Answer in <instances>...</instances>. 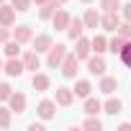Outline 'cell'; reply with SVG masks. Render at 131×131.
I'll list each match as a JSON object with an SVG mask.
<instances>
[{
  "label": "cell",
  "instance_id": "cell-6",
  "mask_svg": "<svg viewBox=\"0 0 131 131\" xmlns=\"http://www.w3.org/2000/svg\"><path fill=\"white\" fill-rule=\"evenodd\" d=\"M36 113H39L41 121H51L54 113H57V103H54V100H41V103L36 105Z\"/></svg>",
  "mask_w": 131,
  "mask_h": 131
},
{
  "label": "cell",
  "instance_id": "cell-20",
  "mask_svg": "<svg viewBox=\"0 0 131 131\" xmlns=\"http://www.w3.org/2000/svg\"><path fill=\"white\" fill-rule=\"evenodd\" d=\"M121 108H123L121 98H108V100L103 103V111H105L108 116H118V113H121Z\"/></svg>",
  "mask_w": 131,
  "mask_h": 131
},
{
  "label": "cell",
  "instance_id": "cell-17",
  "mask_svg": "<svg viewBox=\"0 0 131 131\" xmlns=\"http://www.w3.org/2000/svg\"><path fill=\"white\" fill-rule=\"evenodd\" d=\"M51 44H54V41H51V36H49V34H41V36H36V39H34V51H39V54H41V51H49V46H51Z\"/></svg>",
  "mask_w": 131,
  "mask_h": 131
},
{
  "label": "cell",
  "instance_id": "cell-9",
  "mask_svg": "<svg viewBox=\"0 0 131 131\" xmlns=\"http://www.w3.org/2000/svg\"><path fill=\"white\" fill-rule=\"evenodd\" d=\"M8 108H10L13 113H23V111H26V95H23V93H10Z\"/></svg>",
  "mask_w": 131,
  "mask_h": 131
},
{
  "label": "cell",
  "instance_id": "cell-12",
  "mask_svg": "<svg viewBox=\"0 0 131 131\" xmlns=\"http://www.w3.org/2000/svg\"><path fill=\"white\" fill-rule=\"evenodd\" d=\"M90 51H93V49H90V39L80 36V39H77V46H75V51H72V54L82 62V59H88V57H90Z\"/></svg>",
  "mask_w": 131,
  "mask_h": 131
},
{
  "label": "cell",
  "instance_id": "cell-39",
  "mask_svg": "<svg viewBox=\"0 0 131 131\" xmlns=\"http://www.w3.org/2000/svg\"><path fill=\"white\" fill-rule=\"evenodd\" d=\"M82 3H93V0H82Z\"/></svg>",
  "mask_w": 131,
  "mask_h": 131
},
{
  "label": "cell",
  "instance_id": "cell-23",
  "mask_svg": "<svg viewBox=\"0 0 131 131\" xmlns=\"http://www.w3.org/2000/svg\"><path fill=\"white\" fill-rule=\"evenodd\" d=\"M98 111H103V103L98 100V98H85V113L88 116H98Z\"/></svg>",
  "mask_w": 131,
  "mask_h": 131
},
{
  "label": "cell",
  "instance_id": "cell-38",
  "mask_svg": "<svg viewBox=\"0 0 131 131\" xmlns=\"http://www.w3.org/2000/svg\"><path fill=\"white\" fill-rule=\"evenodd\" d=\"M0 72H3V59H0Z\"/></svg>",
  "mask_w": 131,
  "mask_h": 131
},
{
  "label": "cell",
  "instance_id": "cell-36",
  "mask_svg": "<svg viewBox=\"0 0 131 131\" xmlns=\"http://www.w3.org/2000/svg\"><path fill=\"white\" fill-rule=\"evenodd\" d=\"M118 128H123V131H131V123H128V121H123V123H121Z\"/></svg>",
  "mask_w": 131,
  "mask_h": 131
},
{
  "label": "cell",
  "instance_id": "cell-28",
  "mask_svg": "<svg viewBox=\"0 0 131 131\" xmlns=\"http://www.w3.org/2000/svg\"><path fill=\"white\" fill-rule=\"evenodd\" d=\"M123 41H126L123 36H113V39L108 41V51H113V54H118V51H121V46H123Z\"/></svg>",
  "mask_w": 131,
  "mask_h": 131
},
{
  "label": "cell",
  "instance_id": "cell-8",
  "mask_svg": "<svg viewBox=\"0 0 131 131\" xmlns=\"http://www.w3.org/2000/svg\"><path fill=\"white\" fill-rule=\"evenodd\" d=\"M70 13L67 10H62V8H57V13L51 16V23H54V28L57 31H67V26H70Z\"/></svg>",
  "mask_w": 131,
  "mask_h": 131
},
{
  "label": "cell",
  "instance_id": "cell-7",
  "mask_svg": "<svg viewBox=\"0 0 131 131\" xmlns=\"http://www.w3.org/2000/svg\"><path fill=\"white\" fill-rule=\"evenodd\" d=\"M31 88H34L36 93H46V90L51 88V80H49V75L34 72V77H31Z\"/></svg>",
  "mask_w": 131,
  "mask_h": 131
},
{
  "label": "cell",
  "instance_id": "cell-21",
  "mask_svg": "<svg viewBox=\"0 0 131 131\" xmlns=\"http://www.w3.org/2000/svg\"><path fill=\"white\" fill-rule=\"evenodd\" d=\"M90 49H93L95 54H105V51H108V39L98 34L95 39H90Z\"/></svg>",
  "mask_w": 131,
  "mask_h": 131
},
{
  "label": "cell",
  "instance_id": "cell-29",
  "mask_svg": "<svg viewBox=\"0 0 131 131\" xmlns=\"http://www.w3.org/2000/svg\"><path fill=\"white\" fill-rule=\"evenodd\" d=\"M82 128H90V131H100V128H103V121H100V118H95V116H90V118L82 123Z\"/></svg>",
  "mask_w": 131,
  "mask_h": 131
},
{
  "label": "cell",
  "instance_id": "cell-15",
  "mask_svg": "<svg viewBox=\"0 0 131 131\" xmlns=\"http://www.w3.org/2000/svg\"><path fill=\"white\" fill-rule=\"evenodd\" d=\"M62 3H59V0H46V3L41 5V10H39V18L41 21H49L54 13H57V8H59Z\"/></svg>",
  "mask_w": 131,
  "mask_h": 131
},
{
  "label": "cell",
  "instance_id": "cell-41",
  "mask_svg": "<svg viewBox=\"0 0 131 131\" xmlns=\"http://www.w3.org/2000/svg\"><path fill=\"white\" fill-rule=\"evenodd\" d=\"M0 3H5V0H0Z\"/></svg>",
  "mask_w": 131,
  "mask_h": 131
},
{
  "label": "cell",
  "instance_id": "cell-33",
  "mask_svg": "<svg viewBox=\"0 0 131 131\" xmlns=\"http://www.w3.org/2000/svg\"><path fill=\"white\" fill-rule=\"evenodd\" d=\"M10 39V26H3V23H0V44H5Z\"/></svg>",
  "mask_w": 131,
  "mask_h": 131
},
{
  "label": "cell",
  "instance_id": "cell-2",
  "mask_svg": "<svg viewBox=\"0 0 131 131\" xmlns=\"http://www.w3.org/2000/svg\"><path fill=\"white\" fill-rule=\"evenodd\" d=\"M77 64H80V59H77L75 54H70V51H67L64 62L59 64V67H62V75L67 77V80H75V77H77Z\"/></svg>",
  "mask_w": 131,
  "mask_h": 131
},
{
  "label": "cell",
  "instance_id": "cell-30",
  "mask_svg": "<svg viewBox=\"0 0 131 131\" xmlns=\"http://www.w3.org/2000/svg\"><path fill=\"white\" fill-rule=\"evenodd\" d=\"M116 31H118V36H123V39L128 41V39H131V21H123V23H118V28H116Z\"/></svg>",
  "mask_w": 131,
  "mask_h": 131
},
{
  "label": "cell",
  "instance_id": "cell-4",
  "mask_svg": "<svg viewBox=\"0 0 131 131\" xmlns=\"http://www.w3.org/2000/svg\"><path fill=\"white\" fill-rule=\"evenodd\" d=\"M54 103L57 105H62V108H70L72 103H75V93H72V88H57V93H54Z\"/></svg>",
  "mask_w": 131,
  "mask_h": 131
},
{
  "label": "cell",
  "instance_id": "cell-31",
  "mask_svg": "<svg viewBox=\"0 0 131 131\" xmlns=\"http://www.w3.org/2000/svg\"><path fill=\"white\" fill-rule=\"evenodd\" d=\"M10 5L16 8V13H26L31 8V0H10Z\"/></svg>",
  "mask_w": 131,
  "mask_h": 131
},
{
  "label": "cell",
  "instance_id": "cell-14",
  "mask_svg": "<svg viewBox=\"0 0 131 131\" xmlns=\"http://www.w3.org/2000/svg\"><path fill=\"white\" fill-rule=\"evenodd\" d=\"M13 21H16V8L0 3V23L3 26H13Z\"/></svg>",
  "mask_w": 131,
  "mask_h": 131
},
{
  "label": "cell",
  "instance_id": "cell-13",
  "mask_svg": "<svg viewBox=\"0 0 131 131\" xmlns=\"http://www.w3.org/2000/svg\"><path fill=\"white\" fill-rule=\"evenodd\" d=\"M21 62H23V67L31 70V72H36V70L41 67V57H39V51H26Z\"/></svg>",
  "mask_w": 131,
  "mask_h": 131
},
{
  "label": "cell",
  "instance_id": "cell-26",
  "mask_svg": "<svg viewBox=\"0 0 131 131\" xmlns=\"http://www.w3.org/2000/svg\"><path fill=\"white\" fill-rule=\"evenodd\" d=\"M21 54V44L16 39H8L5 41V57H18Z\"/></svg>",
  "mask_w": 131,
  "mask_h": 131
},
{
  "label": "cell",
  "instance_id": "cell-35",
  "mask_svg": "<svg viewBox=\"0 0 131 131\" xmlns=\"http://www.w3.org/2000/svg\"><path fill=\"white\" fill-rule=\"evenodd\" d=\"M28 131H44V123H31Z\"/></svg>",
  "mask_w": 131,
  "mask_h": 131
},
{
  "label": "cell",
  "instance_id": "cell-3",
  "mask_svg": "<svg viewBox=\"0 0 131 131\" xmlns=\"http://www.w3.org/2000/svg\"><path fill=\"white\" fill-rule=\"evenodd\" d=\"M3 72H5L8 77H21V75L26 72V67H23V62H21L18 57H8V62L3 64Z\"/></svg>",
  "mask_w": 131,
  "mask_h": 131
},
{
  "label": "cell",
  "instance_id": "cell-27",
  "mask_svg": "<svg viewBox=\"0 0 131 131\" xmlns=\"http://www.w3.org/2000/svg\"><path fill=\"white\" fill-rule=\"evenodd\" d=\"M10 116H13L10 108H0V128H10Z\"/></svg>",
  "mask_w": 131,
  "mask_h": 131
},
{
  "label": "cell",
  "instance_id": "cell-37",
  "mask_svg": "<svg viewBox=\"0 0 131 131\" xmlns=\"http://www.w3.org/2000/svg\"><path fill=\"white\" fill-rule=\"evenodd\" d=\"M31 3H36V5H44V3H46V0H31Z\"/></svg>",
  "mask_w": 131,
  "mask_h": 131
},
{
  "label": "cell",
  "instance_id": "cell-11",
  "mask_svg": "<svg viewBox=\"0 0 131 131\" xmlns=\"http://www.w3.org/2000/svg\"><path fill=\"white\" fill-rule=\"evenodd\" d=\"M10 36H13L18 44H26V41L34 39V31H31V26H16V28L10 31Z\"/></svg>",
  "mask_w": 131,
  "mask_h": 131
},
{
  "label": "cell",
  "instance_id": "cell-22",
  "mask_svg": "<svg viewBox=\"0 0 131 131\" xmlns=\"http://www.w3.org/2000/svg\"><path fill=\"white\" fill-rule=\"evenodd\" d=\"M82 23H85V28H98V26H100V13L90 8V10L85 13V18H82Z\"/></svg>",
  "mask_w": 131,
  "mask_h": 131
},
{
  "label": "cell",
  "instance_id": "cell-5",
  "mask_svg": "<svg viewBox=\"0 0 131 131\" xmlns=\"http://www.w3.org/2000/svg\"><path fill=\"white\" fill-rule=\"evenodd\" d=\"M85 62H88V72H90V75H105V70H108V64H105L103 54H95V57H88Z\"/></svg>",
  "mask_w": 131,
  "mask_h": 131
},
{
  "label": "cell",
  "instance_id": "cell-24",
  "mask_svg": "<svg viewBox=\"0 0 131 131\" xmlns=\"http://www.w3.org/2000/svg\"><path fill=\"white\" fill-rule=\"evenodd\" d=\"M118 59H121L123 67H131V39L123 41V46H121V51H118Z\"/></svg>",
  "mask_w": 131,
  "mask_h": 131
},
{
  "label": "cell",
  "instance_id": "cell-32",
  "mask_svg": "<svg viewBox=\"0 0 131 131\" xmlns=\"http://www.w3.org/2000/svg\"><path fill=\"white\" fill-rule=\"evenodd\" d=\"M10 93H13V88H10L8 82H0V100H8Z\"/></svg>",
  "mask_w": 131,
  "mask_h": 131
},
{
  "label": "cell",
  "instance_id": "cell-18",
  "mask_svg": "<svg viewBox=\"0 0 131 131\" xmlns=\"http://www.w3.org/2000/svg\"><path fill=\"white\" fill-rule=\"evenodd\" d=\"M98 90L105 93V95H113V93L118 90V80H116V77H103L100 85H98Z\"/></svg>",
  "mask_w": 131,
  "mask_h": 131
},
{
  "label": "cell",
  "instance_id": "cell-34",
  "mask_svg": "<svg viewBox=\"0 0 131 131\" xmlns=\"http://www.w3.org/2000/svg\"><path fill=\"white\" fill-rule=\"evenodd\" d=\"M121 10H123V21H131V3L121 5Z\"/></svg>",
  "mask_w": 131,
  "mask_h": 131
},
{
  "label": "cell",
  "instance_id": "cell-16",
  "mask_svg": "<svg viewBox=\"0 0 131 131\" xmlns=\"http://www.w3.org/2000/svg\"><path fill=\"white\" fill-rule=\"evenodd\" d=\"M118 23H121V21H118L116 13H103V16H100V26H103L105 31H116Z\"/></svg>",
  "mask_w": 131,
  "mask_h": 131
},
{
  "label": "cell",
  "instance_id": "cell-19",
  "mask_svg": "<svg viewBox=\"0 0 131 131\" xmlns=\"http://www.w3.org/2000/svg\"><path fill=\"white\" fill-rule=\"evenodd\" d=\"M72 93H75L77 98H88V95L93 93V85H90V80H77V82H75V88H72Z\"/></svg>",
  "mask_w": 131,
  "mask_h": 131
},
{
  "label": "cell",
  "instance_id": "cell-1",
  "mask_svg": "<svg viewBox=\"0 0 131 131\" xmlns=\"http://www.w3.org/2000/svg\"><path fill=\"white\" fill-rule=\"evenodd\" d=\"M64 57H67V46L64 44H51L49 51H46V67L59 70V64L64 62Z\"/></svg>",
  "mask_w": 131,
  "mask_h": 131
},
{
  "label": "cell",
  "instance_id": "cell-40",
  "mask_svg": "<svg viewBox=\"0 0 131 131\" xmlns=\"http://www.w3.org/2000/svg\"><path fill=\"white\" fill-rule=\"evenodd\" d=\"M59 3H67V0H59Z\"/></svg>",
  "mask_w": 131,
  "mask_h": 131
},
{
  "label": "cell",
  "instance_id": "cell-25",
  "mask_svg": "<svg viewBox=\"0 0 131 131\" xmlns=\"http://www.w3.org/2000/svg\"><path fill=\"white\" fill-rule=\"evenodd\" d=\"M103 13H118L121 10V0H100Z\"/></svg>",
  "mask_w": 131,
  "mask_h": 131
},
{
  "label": "cell",
  "instance_id": "cell-10",
  "mask_svg": "<svg viewBox=\"0 0 131 131\" xmlns=\"http://www.w3.org/2000/svg\"><path fill=\"white\" fill-rule=\"evenodd\" d=\"M82 31H85V23H82V18H70V26H67V36H70L72 41H77V39L82 36Z\"/></svg>",
  "mask_w": 131,
  "mask_h": 131
}]
</instances>
